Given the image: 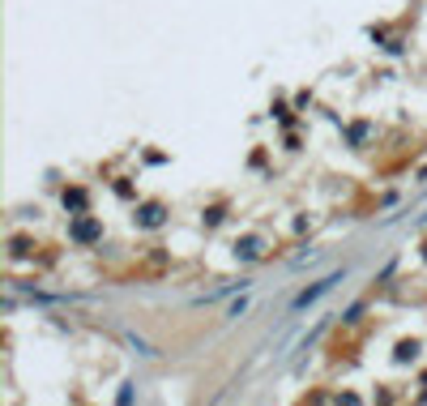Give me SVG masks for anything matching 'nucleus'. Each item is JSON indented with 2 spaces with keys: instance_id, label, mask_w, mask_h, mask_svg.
Instances as JSON below:
<instances>
[]
</instances>
